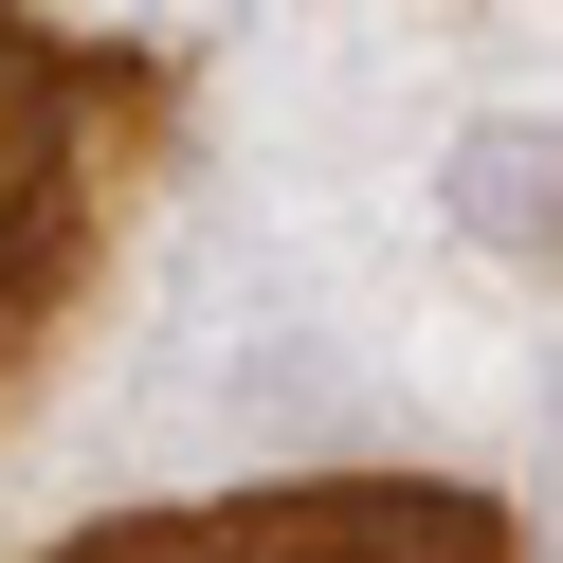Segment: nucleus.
Returning a JSON list of instances; mask_svg holds the SVG:
<instances>
[{"instance_id":"1","label":"nucleus","mask_w":563,"mask_h":563,"mask_svg":"<svg viewBox=\"0 0 563 563\" xmlns=\"http://www.w3.org/2000/svg\"><path fill=\"white\" fill-rule=\"evenodd\" d=\"M74 563H509V509L473 490H291V509H164Z\"/></svg>"},{"instance_id":"2","label":"nucleus","mask_w":563,"mask_h":563,"mask_svg":"<svg viewBox=\"0 0 563 563\" xmlns=\"http://www.w3.org/2000/svg\"><path fill=\"white\" fill-rule=\"evenodd\" d=\"M37 291H55V146H0V364L37 345Z\"/></svg>"},{"instance_id":"3","label":"nucleus","mask_w":563,"mask_h":563,"mask_svg":"<svg viewBox=\"0 0 563 563\" xmlns=\"http://www.w3.org/2000/svg\"><path fill=\"white\" fill-rule=\"evenodd\" d=\"M473 236H545V146H473Z\"/></svg>"}]
</instances>
